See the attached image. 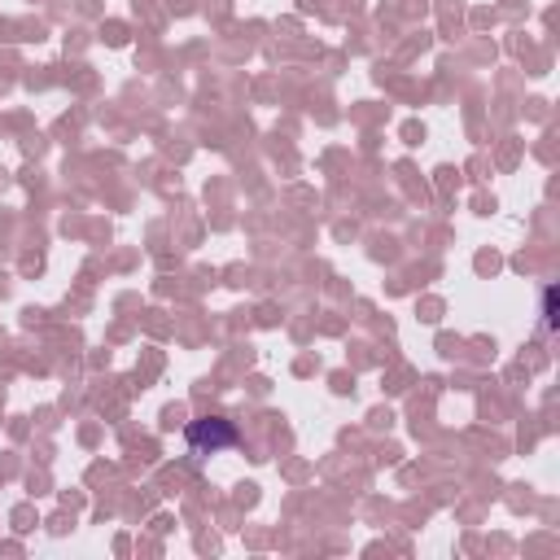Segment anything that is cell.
<instances>
[{"instance_id":"obj_1","label":"cell","mask_w":560,"mask_h":560,"mask_svg":"<svg viewBox=\"0 0 560 560\" xmlns=\"http://www.w3.org/2000/svg\"><path fill=\"white\" fill-rule=\"evenodd\" d=\"M188 446L197 455H214L223 446H236V429L228 420H197V424H188Z\"/></svg>"},{"instance_id":"obj_2","label":"cell","mask_w":560,"mask_h":560,"mask_svg":"<svg viewBox=\"0 0 560 560\" xmlns=\"http://www.w3.org/2000/svg\"><path fill=\"white\" fill-rule=\"evenodd\" d=\"M542 311H547V324H556V289L542 293Z\"/></svg>"}]
</instances>
